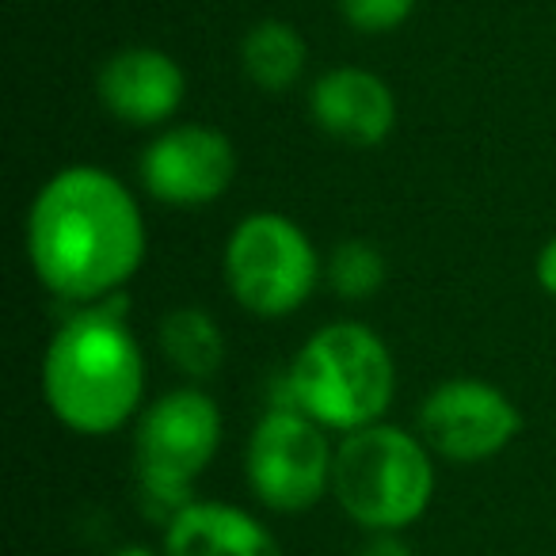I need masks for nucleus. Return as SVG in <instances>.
Masks as SVG:
<instances>
[{
	"label": "nucleus",
	"mask_w": 556,
	"mask_h": 556,
	"mask_svg": "<svg viewBox=\"0 0 556 556\" xmlns=\"http://www.w3.org/2000/svg\"><path fill=\"white\" fill-rule=\"evenodd\" d=\"M27 255L50 294L96 305L146 260V222L134 194L103 168H65L35 194Z\"/></svg>",
	"instance_id": "f257e3e1"
},
{
	"label": "nucleus",
	"mask_w": 556,
	"mask_h": 556,
	"mask_svg": "<svg viewBox=\"0 0 556 556\" xmlns=\"http://www.w3.org/2000/svg\"><path fill=\"white\" fill-rule=\"evenodd\" d=\"M42 393L77 434H111L141 408L146 358L118 302H96L54 332L42 358Z\"/></svg>",
	"instance_id": "f03ea898"
},
{
	"label": "nucleus",
	"mask_w": 556,
	"mask_h": 556,
	"mask_svg": "<svg viewBox=\"0 0 556 556\" xmlns=\"http://www.w3.org/2000/svg\"><path fill=\"white\" fill-rule=\"evenodd\" d=\"M396 370L378 332L366 325H328L298 351L290 396L320 427L358 431L393 404Z\"/></svg>",
	"instance_id": "7ed1b4c3"
},
{
	"label": "nucleus",
	"mask_w": 556,
	"mask_h": 556,
	"mask_svg": "<svg viewBox=\"0 0 556 556\" xmlns=\"http://www.w3.org/2000/svg\"><path fill=\"white\" fill-rule=\"evenodd\" d=\"M332 492L366 530H404L424 515L434 492L427 446L401 427L386 424L348 431L336 450Z\"/></svg>",
	"instance_id": "20e7f679"
},
{
	"label": "nucleus",
	"mask_w": 556,
	"mask_h": 556,
	"mask_svg": "<svg viewBox=\"0 0 556 556\" xmlns=\"http://www.w3.org/2000/svg\"><path fill=\"white\" fill-rule=\"evenodd\" d=\"M222 446V412L202 389H176L141 412L134 469L141 500L172 518L191 503V484Z\"/></svg>",
	"instance_id": "39448f33"
},
{
	"label": "nucleus",
	"mask_w": 556,
	"mask_h": 556,
	"mask_svg": "<svg viewBox=\"0 0 556 556\" xmlns=\"http://www.w3.org/2000/svg\"><path fill=\"white\" fill-rule=\"evenodd\" d=\"M320 278L317 248L287 214H252L225 244V282L240 309L278 320L309 302Z\"/></svg>",
	"instance_id": "423d86ee"
},
{
	"label": "nucleus",
	"mask_w": 556,
	"mask_h": 556,
	"mask_svg": "<svg viewBox=\"0 0 556 556\" xmlns=\"http://www.w3.org/2000/svg\"><path fill=\"white\" fill-rule=\"evenodd\" d=\"M248 484L270 510H309L332 488L336 454L313 416L275 408L248 439Z\"/></svg>",
	"instance_id": "0eeeda50"
},
{
	"label": "nucleus",
	"mask_w": 556,
	"mask_h": 556,
	"mask_svg": "<svg viewBox=\"0 0 556 556\" xmlns=\"http://www.w3.org/2000/svg\"><path fill=\"white\" fill-rule=\"evenodd\" d=\"M522 427L515 401L477 378H450L419 404V434L450 462H488Z\"/></svg>",
	"instance_id": "6e6552de"
},
{
	"label": "nucleus",
	"mask_w": 556,
	"mask_h": 556,
	"mask_svg": "<svg viewBox=\"0 0 556 556\" xmlns=\"http://www.w3.org/2000/svg\"><path fill=\"white\" fill-rule=\"evenodd\" d=\"M141 187L164 206H210L229 191L237 153L214 126H172L141 153Z\"/></svg>",
	"instance_id": "1a4fd4ad"
},
{
	"label": "nucleus",
	"mask_w": 556,
	"mask_h": 556,
	"mask_svg": "<svg viewBox=\"0 0 556 556\" xmlns=\"http://www.w3.org/2000/svg\"><path fill=\"white\" fill-rule=\"evenodd\" d=\"M96 88L115 118L130 126H153L172 118L184 103V70L161 50L134 47L103 65Z\"/></svg>",
	"instance_id": "9d476101"
},
{
	"label": "nucleus",
	"mask_w": 556,
	"mask_h": 556,
	"mask_svg": "<svg viewBox=\"0 0 556 556\" xmlns=\"http://www.w3.org/2000/svg\"><path fill=\"white\" fill-rule=\"evenodd\" d=\"M313 118L328 138L370 149L389 138L396 123V100L381 77L366 70H332L313 85Z\"/></svg>",
	"instance_id": "9b49d317"
},
{
	"label": "nucleus",
	"mask_w": 556,
	"mask_h": 556,
	"mask_svg": "<svg viewBox=\"0 0 556 556\" xmlns=\"http://www.w3.org/2000/svg\"><path fill=\"white\" fill-rule=\"evenodd\" d=\"M164 556H282L275 533L229 503H187L168 518Z\"/></svg>",
	"instance_id": "f8f14e48"
},
{
	"label": "nucleus",
	"mask_w": 556,
	"mask_h": 556,
	"mask_svg": "<svg viewBox=\"0 0 556 556\" xmlns=\"http://www.w3.org/2000/svg\"><path fill=\"white\" fill-rule=\"evenodd\" d=\"M161 351L179 374L194 381H206L222 370L225 363V336L217 320L206 309H172L161 320Z\"/></svg>",
	"instance_id": "ddd939ff"
},
{
	"label": "nucleus",
	"mask_w": 556,
	"mask_h": 556,
	"mask_svg": "<svg viewBox=\"0 0 556 556\" xmlns=\"http://www.w3.org/2000/svg\"><path fill=\"white\" fill-rule=\"evenodd\" d=\"M240 62H244V73L260 88H267V92H282V88H290L298 77H302L305 42L290 24L267 20V24L252 27V31L244 35Z\"/></svg>",
	"instance_id": "4468645a"
},
{
	"label": "nucleus",
	"mask_w": 556,
	"mask_h": 556,
	"mask_svg": "<svg viewBox=\"0 0 556 556\" xmlns=\"http://www.w3.org/2000/svg\"><path fill=\"white\" fill-rule=\"evenodd\" d=\"M386 255L370 244V240H343L328 260V282L340 298L348 302H363L374 298L386 287Z\"/></svg>",
	"instance_id": "2eb2a0df"
},
{
	"label": "nucleus",
	"mask_w": 556,
	"mask_h": 556,
	"mask_svg": "<svg viewBox=\"0 0 556 556\" xmlns=\"http://www.w3.org/2000/svg\"><path fill=\"white\" fill-rule=\"evenodd\" d=\"M340 9L355 31L381 35L401 27L408 12L416 9V0H340Z\"/></svg>",
	"instance_id": "dca6fc26"
},
{
	"label": "nucleus",
	"mask_w": 556,
	"mask_h": 556,
	"mask_svg": "<svg viewBox=\"0 0 556 556\" xmlns=\"http://www.w3.org/2000/svg\"><path fill=\"white\" fill-rule=\"evenodd\" d=\"M538 282L545 294L556 298V240H548L545 248H541L538 255Z\"/></svg>",
	"instance_id": "f3484780"
},
{
	"label": "nucleus",
	"mask_w": 556,
	"mask_h": 556,
	"mask_svg": "<svg viewBox=\"0 0 556 556\" xmlns=\"http://www.w3.org/2000/svg\"><path fill=\"white\" fill-rule=\"evenodd\" d=\"M358 556H412V548L404 545L401 538H389V533H381V538H374Z\"/></svg>",
	"instance_id": "a211bd4d"
},
{
	"label": "nucleus",
	"mask_w": 556,
	"mask_h": 556,
	"mask_svg": "<svg viewBox=\"0 0 556 556\" xmlns=\"http://www.w3.org/2000/svg\"><path fill=\"white\" fill-rule=\"evenodd\" d=\"M111 556H156L153 548H146V545H126V548H118V553H111Z\"/></svg>",
	"instance_id": "6ab92c4d"
}]
</instances>
